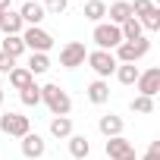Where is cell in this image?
<instances>
[{
  "label": "cell",
  "instance_id": "obj_16",
  "mask_svg": "<svg viewBox=\"0 0 160 160\" xmlns=\"http://www.w3.org/2000/svg\"><path fill=\"white\" fill-rule=\"evenodd\" d=\"M22 28H25L22 16L16 10H7L3 13V22H0V32H3V35H22Z\"/></svg>",
  "mask_w": 160,
  "mask_h": 160
},
{
  "label": "cell",
  "instance_id": "obj_26",
  "mask_svg": "<svg viewBox=\"0 0 160 160\" xmlns=\"http://www.w3.org/2000/svg\"><path fill=\"white\" fill-rule=\"evenodd\" d=\"M19 101H22L25 107H38V104H41V85L32 82L28 88H22V91H19Z\"/></svg>",
  "mask_w": 160,
  "mask_h": 160
},
{
  "label": "cell",
  "instance_id": "obj_12",
  "mask_svg": "<svg viewBox=\"0 0 160 160\" xmlns=\"http://www.w3.org/2000/svg\"><path fill=\"white\" fill-rule=\"evenodd\" d=\"M98 129H101V135H104V138H116V135H122L126 122H122V116L107 113V116H101V119H98Z\"/></svg>",
  "mask_w": 160,
  "mask_h": 160
},
{
  "label": "cell",
  "instance_id": "obj_25",
  "mask_svg": "<svg viewBox=\"0 0 160 160\" xmlns=\"http://www.w3.org/2000/svg\"><path fill=\"white\" fill-rule=\"evenodd\" d=\"M129 110H132V113H141V116H148V113H154V98L135 94V98L129 101Z\"/></svg>",
  "mask_w": 160,
  "mask_h": 160
},
{
  "label": "cell",
  "instance_id": "obj_4",
  "mask_svg": "<svg viewBox=\"0 0 160 160\" xmlns=\"http://www.w3.org/2000/svg\"><path fill=\"white\" fill-rule=\"evenodd\" d=\"M151 53V38H138V41H122L116 50H113V57H116V63H138V60H144Z\"/></svg>",
  "mask_w": 160,
  "mask_h": 160
},
{
  "label": "cell",
  "instance_id": "obj_13",
  "mask_svg": "<svg viewBox=\"0 0 160 160\" xmlns=\"http://www.w3.org/2000/svg\"><path fill=\"white\" fill-rule=\"evenodd\" d=\"M85 94H88V101H91V104H98V107H101V104H107V101H110V82H104V78H94V82L85 88Z\"/></svg>",
  "mask_w": 160,
  "mask_h": 160
},
{
  "label": "cell",
  "instance_id": "obj_35",
  "mask_svg": "<svg viewBox=\"0 0 160 160\" xmlns=\"http://www.w3.org/2000/svg\"><path fill=\"white\" fill-rule=\"evenodd\" d=\"M0 22H3V13H0Z\"/></svg>",
  "mask_w": 160,
  "mask_h": 160
},
{
  "label": "cell",
  "instance_id": "obj_22",
  "mask_svg": "<svg viewBox=\"0 0 160 160\" xmlns=\"http://www.w3.org/2000/svg\"><path fill=\"white\" fill-rule=\"evenodd\" d=\"M50 135L53 138H69L72 135V119L69 116H53L50 119Z\"/></svg>",
  "mask_w": 160,
  "mask_h": 160
},
{
  "label": "cell",
  "instance_id": "obj_2",
  "mask_svg": "<svg viewBox=\"0 0 160 160\" xmlns=\"http://www.w3.org/2000/svg\"><path fill=\"white\" fill-rule=\"evenodd\" d=\"M91 41L98 44V50H116L119 44H122V32H119V25H113V22H98L94 25V32H91Z\"/></svg>",
  "mask_w": 160,
  "mask_h": 160
},
{
  "label": "cell",
  "instance_id": "obj_27",
  "mask_svg": "<svg viewBox=\"0 0 160 160\" xmlns=\"http://www.w3.org/2000/svg\"><path fill=\"white\" fill-rule=\"evenodd\" d=\"M41 7H44L47 16H63L66 7H69V0H41Z\"/></svg>",
  "mask_w": 160,
  "mask_h": 160
},
{
  "label": "cell",
  "instance_id": "obj_32",
  "mask_svg": "<svg viewBox=\"0 0 160 160\" xmlns=\"http://www.w3.org/2000/svg\"><path fill=\"white\" fill-rule=\"evenodd\" d=\"M126 160H138V157H135V154H129V157H126Z\"/></svg>",
  "mask_w": 160,
  "mask_h": 160
},
{
  "label": "cell",
  "instance_id": "obj_24",
  "mask_svg": "<svg viewBox=\"0 0 160 160\" xmlns=\"http://www.w3.org/2000/svg\"><path fill=\"white\" fill-rule=\"evenodd\" d=\"M119 32H122V41H138V38H144V28H141V22H138V19L122 22V25H119Z\"/></svg>",
  "mask_w": 160,
  "mask_h": 160
},
{
  "label": "cell",
  "instance_id": "obj_28",
  "mask_svg": "<svg viewBox=\"0 0 160 160\" xmlns=\"http://www.w3.org/2000/svg\"><path fill=\"white\" fill-rule=\"evenodd\" d=\"M129 7H132V19H138V16H144V13L154 7V0H132Z\"/></svg>",
  "mask_w": 160,
  "mask_h": 160
},
{
  "label": "cell",
  "instance_id": "obj_3",
  "mask_svg": "<svg viewBox=\"0 0 160 160\" xmlns=\"http://www.w3.org/2000/svg\"><path fill=\"white\" fill-rule=\"evenodd\" d=\"M22 44L28 53H47L53 47V35L44 32L41 25H28V28H22Z\"/></svg>",
  "mask_w": 160,
  "mask_h": 160
},
{
  "label": "cell",
  "instance_id": "obj_6",
  "mask_svg": "<svg viewBox=\"0 0 160 160\" xmlns=\"http://www.w3.org/2000/svg\"><path fill=\"white\" fill-rule=\"evenodd\" d=\"M0 132L13 138H25L32 132V119L22 113H0Z\"/></svg>",
  "mask_w": 160,
  "mask_h": 160
},
{
  "label": "cell",
  "instance_id": "obj_20",
  "mask_svg": "<svg viewBox=\"0 0 160 160\" xmlns=\"http://www.w3.org/2000/svg\"><path fill=\"white\" fill-rule=\"evenodd\" d=\"M0 50H3L7 57H13V60H19V57L25 53V44H22V35H7V38H3V47H0Z\"/></svg>",
  "mask_w": 160,
  "mask_h": 160
},
{
  "label": "cell",
  "instance_id": "obj_5",
  "mask_svg": "<svg viewBox=\"0 0 160 160\" xmlns=\"http://www.w3.org/2000/svg\"><path fill=\"white\" fill-rule=\"evenodd\" d=\"M85 63L94 69V75H98V78H104V82H107V78L116 72V66H119V63H116V57H113L110 50H98V47H94V50H88Z\"/></svg>",
  "mask_w": 160,
  "mask_h": 160
},
{
  "label": "cell",
  "instance_id": "obj_18",
  "mask_svg": "<svg viewBox=\"0 0 160 160\" xmlns=\"http://www.w3.org/2000/svg\"><path fill=\"white\" fill-rule=\"evenodd\" d=\"M138 72H141V69H138L135 63H119L113 75H116L119 85H135V82H138Z\"/></svg>",
  "mask_w": 160,
  "mask_h": 160
},
{
  "label": "cell",
  "instance_id": "obj_1",
  "mask_svg": "<svg viewBox=\"0 0 160 160\" xmlns=\"http://www.w3.org/2000/svg\"><path fill=\"white\" fill-rule=\"evenodd\" d=\"M41 104H44L53 116H69V113H72V98H69V91L60 88L57 82L41 85Z\"/></svg>",
  "mask_w": 160,
  "mask_h": 160
},
{
  "label": "cell",
  "instance_id": "obj_10",
  "mask_svg": "<svg viewBox=\"0 0 160 160\" xmlns=\"http://www.w3.org/2000/svg\"><path fill=\"white\" fill-rule=\"evenodd\" d=\"M104 151H107V157H110V160H126L129 154H135V148H132V141H129L126 135H116V138H107Z\"/></svg>",
  "mask_w": 160,
  "mask_h": 160
},
{
  "label": "cell",
  "instance_id": "obj_11",
  "mask_svg": "<svg viewBox=\"0 0 160 160\" xmlns=\"http://www.w3.org/2000/svg\"><path fill=\"white\" fill-rule=\"evenodd\" d=\"M44 151H47V141H44L38 132H28V135L22 138V154H25V160H41Z\"/></svg>",
  "mask_w": 160,
  "mask_h": 160
},
{
  "label": "cell",
  "instance_id": "obj_29",
  "mask_svg": "<svg viewBox=\"0 0 160 160\" xmlns=\"http://www.w3.org/2000/svg\"><path fill=\"white\" fill-rule=\"evenodd\" d=\"M13 66H16V60H13V57H7L3 50H0V75H10V69H13Z\"/></svg>",
  "mask_w": 160,
  "mask_h": 160
},
{
  "label": "cell",
  "instance_id": "obj_31",
  "mask_svg": "<svg viewBox=\"0 0 160 160\" xmlns=\"http://www.w3.org/2000/svg\"><path fill=\"white\" fill-rule=\"evenodd\" d=\"M7 10H13V0H0V13H7Z\"/></svg>",
  "mask_w": 160,
  "mask_h": 160
},
{
  "label": "cell",
  "instance_id": "obj_30",
  "mask_svg": "<svg viewBox=\"0 0 160 160\" xmlns=\"http://www.w3.org/2000/svg\"><path fill=\"white\" fill-rule=\"evenodd\" d=\"M141 160H160V141H151L148 144V151H144V157Z\"/></svg>",
  "mask_w": 160,
  "mask_h": 160
},
{
  "label": "cell",
  "instance_id": "obj_33",
  "mask_svg": "<svg viewBox=\"0 0 160 160\" xmlns=\"http://www.w3.org/2000/svg\"><path fill=\"white\" fill-rule=\"evenodd\" d=\"M0 91H3V75H0Z\"/></svg>",
  "mask_w": 160,
  "mask_h": 160
},
{
  "label": "cell",
  "instance_id": "obj_21",
  "mask_svg": "<svg viewBox=\"0 0 160 160\" xmlns=\"http://www.w3.org/2000/svg\"><path fill=\"white\" fill-rule=\"evenodd\" d=\"M138 22H141V28H144V32H151V35H154V32H160V7L154 3L144 16H138Z\"/></svg>",
  "mask_w": 160,
  "mask_h": 160
},
{
  "label": "cell",
  "instance_id": "obj_17",
  "mask_svg": "<svg viewBox=\"0 0 160 160\" xmlns=\"http://www.w3.org/2000/svg\"><path fill=\"white\" fill-rule=\"evenodd\" d=\"M32 82H35V75H32V72H28L25 66H13V69H10V85H13L16 91H22V88H28Z\"/></svg>",
  "mask_w": 160,
  "mask_h": 160
},
{
  "label": "cell",
  "instance_id": "obj_15",
  "mask_svg": "<svg viewBox=\"0 0 160 160\" xmlns=\"http://www.w3.org/2000/svg\"><path fill=\"white\" fill-rule=\"evenodd\" d=\"M66 144H69V154H72L75 160H85V157L91 154V144H88L85 135H75V132H72V135L66 138Z\"/></svg>",
  "mask_w": 160,
  "mask_h": 160
},
{
  "label": "cell",
  "instance_id": "obj_34",
  "mask_svg": "<svg viewBox=\"0 0 160 160\" xmlns=\"http://www.w3.org/2000/svg\"><path fill=\"white\" fill-rule=\"evenodd\" d=\"M0 107H3V91H0Z\"/></svg>",
  "mask_w": 160,
  "mask_h": 160
},
{
  "label": "cell",
  "instance_id": "obj_9",
  "mask_svg": "<svg viewBox=\"0 0 160 160\" xmlns=\"http://www.w3.org/2000/svg\"><path fill=\"white\" fill-rule=\"evenodd\" d=\"M16 13L22 16L25 28H28V25H41V22L47 19V13H44V7L38 3V0H22V7H19Z\"/></svg>",
  "mask_w": 160,
  "mask_h": 160
},
{
  "label": "cell",
  "instance_id": "obj_7",
  "mask_svg": "<svg viewBox=\"0 0 160 160\" xmlns=\"http://www.w3.org/2000/svg\"><path fill=\"white\" fill-rule=\"evenodd\" d=\"M85 57H88V47L82 41H69L60 47V66L63 69H78V66H85Z\"/></svg>",
  "mask_w": 160,
  "mask_h": 160
},
{
  "label": "cell",
  "instance_id": "obj_23",
  "mask_svg": "<svg viewBox=\"0 0 160 160\" xmlns=\"http://www.w3.org/2000/svg\"><path fill=\"white\" fill-rule=\"evenodd\" d=\"M25 69H28L32 75H44V72L50 69V57H47V53H32V57H28V66H25Z\"/></svg>",
  "mask_w": 160,
  "mask_h": 160
},
{
  "label": "cell",
  "instance_id": "obj_19",
  "mask_svg": "<svg viewBox=\"0 0 160 160\" xmlns=\"http://www.w3.org/2000/svg\"><path fill=\"white\" fill-rule=\"evenodd\" d=\"M88 22H104V16H107V3L104 0H85V13H82Z\"/></svg>",
  "mask_w": 160,
  "mask_h": 160
},
{
  "label": "cell",
  "instance_id": "obj_14",
  "mask_svg": "<svg viewBox=\"0 0 160 160\" xmlns=\"http://www.w3.org/2000/svg\"><path fill=\"white\" fill-rule=\"evenodd\" d=\"M107 16H110L113 25L129 22V19H132V7H129V0H116V3H110V7H107Z\"/></svg>",
  "mask_w": 160,
  "mask_h": 160
},
{
  "label": "cell",
  "instance_id": "obj_8",
  "mask_svg": "<svg viewBox=\"0 0 160 160\" xmlns=\"http://www.w3.org/2000/svg\"><path fill=\"white\" fill-rule=\"evenodd\" d=\"M135 88H138V94H144V98H154V94L160 91V69H157V66H151V69L138 72V82H135Z\"/></svg>",
  "mask_w": 160,
  "mask_h": 160
}]
</instances>
